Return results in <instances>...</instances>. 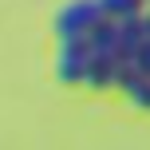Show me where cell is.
Here are the masks:
<instances>
[{
	"label": "cell",
	"instance_id": "1",
	"mask_svg": "<svg viewBox=\"0 0 150 150\" xmlns=\"http://www.w3.org/2000/svg\"><path fill=\"white\" fill-rule=\"evenodd\" d=\"M87 63H91V40L87 36H63L59 40V83H83L87 75Z\"/></svg>",
	"mask_w": 150,
	"mask_h": 150
},
{
	"label": "cell",
	"instance_id": "2",
	"mask_svg": "<svg viewBox=\"0 0 150 150\" xmlns=\"http://www.w3.org/2000/svg\"><path fill=\"white\" fill-rule=\"evenodd\" d=\"M99 20H103L99 0H71V4L55 16V32H59V40L63 36H87Z\"/></svg>",
	"mask_w": 150,
	"mask_h": 150
},
{
	"label": "cell",
	"instance_id": "3",
	"mask_svg": "<svg viewBox=\"0 0 150 150\" xmlns=\"http://www.w3.org/2000/svg\"><path fill=\"white\" fill-rule=\"evenodd\" d=\"M103 16L119 20V16H130V12H142V0H99Z\"/></svg>",
	"mask_w": 150,
	"mask_h": 150
}]
</instances>
